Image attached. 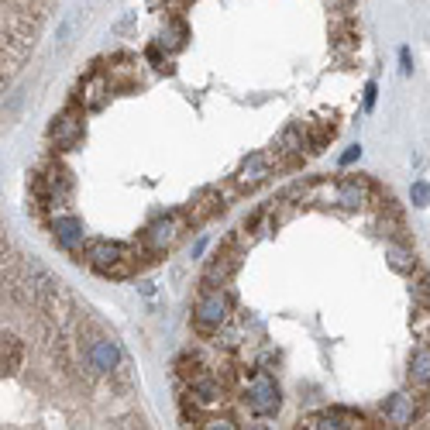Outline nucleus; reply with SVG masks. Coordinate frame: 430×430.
Returning <instances> with one entry per match:
<instances>
[{
    "mask_svg": "<svg viewBox=\"0 0 430 430\" xmlns=\"http://www.w3.org/2000/svg\"><path fill=\"white\" fill-rule=\"evenodd\" d=\"M0 427H148L118 334L3 221Z\"/></svg>",
    "mask_w": 430,
    "mask_h": 430,
    "instance_id": "nucleus-1",
    "label": "nucleus"
},
{
    "mask_svg": "<svg viewBox=\"0 0 430 430\" xmlns=\"http://www.w3.org/2000/svg\"><path fill=\"white\" fill-rule=\"evenodd\" d=\"M59 0H0V93L35 56Z\"/></svg>",
    "mask_w": 430,
    "mask_h": 430,
    "instance_id": "nucleus-2",
    "label": "nucleus"
},
{
    "mask_svg": "<svg viewBox=\"0 0 430 430\" xmlns=\"http://www.w3.org/2000/svg\"><path fill=\"white\" fill-rule=\"evenodd\" d=\"M410 379L417 385H427L430 382V344H417L413 355H410Z\"/></svg>",
    "mask_w": 430,
    "mask_h": 430,
    "instance_id": "nucleus-3",
    "label": "nucleus"
},
{
    "mask_svg": "<svg viewBox=\"0 0 430 430\" xmlns=\"http://www.w3.org/2000/svg\"><path fill=\"white\" fill-rule=\"evenodd\" d=\"M413 200H417L420 207H424V203H430V186L427 183H417V186H413Z\"/></svg>",
    "mask_w": 430,
    "mask_h": 430,
    "instance_id": "nucleus-4",
    "label": "nucleus"
},
{
    "mask_svg": "<svg viewBox=\"0 0 430 430\" xmlns=\"http://www.w3.org/2000/svg\"><path fill=\"white\" fill-rule=\"evenodd\" d=\"M365 104H369V107H372V104H375V86H372V83H369V86H365Z\"/></svg>",
    "mask_w": 430,
    "mask_h": 430,
    "instance_id": "nucleus-5",
    "label": "nucleus"
}]
</instances>
